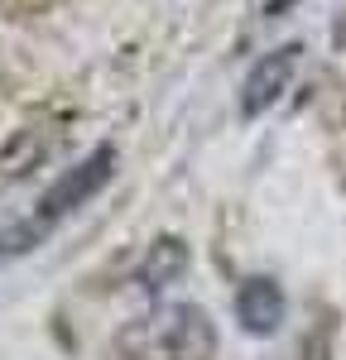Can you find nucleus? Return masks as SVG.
<instances>
[{
	"label": "nucleus",
	"instance_id": "3",
	"mask_svg": "<svg viewBox=\"0 0 346 360\" xmlns=\"http://www.w3.org/2000/svg\"><path fill=\"white\" fill-rule=\"evenodd\" d=\"M298 63H303L298 44H279L274 53L260 58L255 68L245 72V82H241V115L260 120L264 111H274L284 101V91L293 86V77H298Z\"/></svg>",
	"mask_w": 346,
	"mask_h": 360
},
{
	"label": "nucleus",
	"instance_id": "5",
	"mask_svg": "<svg viewBox=\"0 0 346 360\" xmlns=\"http://www.w3.org/2000/svg\"><path fill=\"white\" fill-rule=\"evenodd\" d=\"M188 259H193V255H188V245H183V240H173V236H159L154 245L144 250L140 274H135V278H140V288H169L173 278L188 269Z\"/></svg>",
	"mask_w": 346,
	"mask_h": 360
},
{
	"label": "nucleus",
	"instance_id": "4",
	"mask_svg": "<svg viewBox=\"0 0 346 360\" xmlns=\"http://www.w3.org/2000/svg\"><path fill=\"white\" fill-rule=\"evenodd\" d=\"M231 312H236V322H241L245 336H274L288 317V298H284V288H279L274 278L255 274V278H245V283L236 288Z\"/></svg>",
	"mask_w": 346,
	"mask_h": 360
},
{
	"label": "nucleus",
	"instance_id": "2",
	"mask_svg": "<svg viewBox=\"0 0 346 360\" xmlns=\"http://www.w3.org/2000/svg\"><path fill=\"white\" fill-rule=\"evenodd\" d=\"M111 178H115V149H111V144H96L86 159H77L68 173H58L53 183H49V193L39 197L34 217L25 221L29 240L39 245V240H44V236H49L58 221H68L72 212H82V207H86L96 193H101Z\"/></svg>",
	"mask_w": 346,
	"mask_h": 360
},
{
	"label": "nucleus",
	"instance_id": "6",
	"mask_svg": "<svg viewBox=\"0 0 346 360\" xmlns=\"http://www.w3.org/2000/svg\"><path fill=\"white\" fill-rule=\"evenodd\" d=\"M293 5H303V0H264V15H269V20H279V15H288Z\"/></svg>",
	"mask_w": 346,
	"mask_h": 360
},
{
	"label": "nucleus",
	"instance_id": "1",
	"mask_svg": "<svg viewBox=\"0 0 346 360\" xmlns=\"http://www.w3.org/2000/svg\"><path fill=\"white\" fill-rule=\"evenodd\" d=\"M111 360H217V322L198 303H159L111 336Z\"/></svg>",
	"mask_w": 346,
	"mask_h": 360
}]
</instances>
